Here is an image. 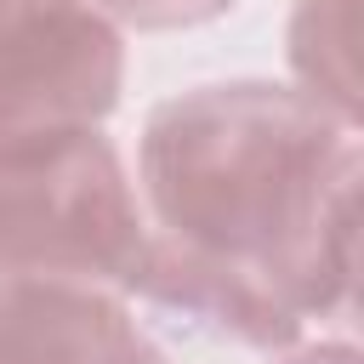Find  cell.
Masks as SVG:
<instances>
[{
    "mask_svg": "<svg viewBox=\"0 0 364 364\" xmlns=\"http://www.w3.org/2000/svg\"><path fill=\"white\" fill-rule=\"evenodd\" d=\"M358 182V119L290 80H205L154 102L136 136V296L256 353L307 341L353 313Z\"/></svg>",
    "mask_w": 364,
    "mask_h": 364,
    "instance_id": "obj_1",
    "label": "cell"
},
{
    "mask_svg": "<svg viewBox=\"0 0 364 364\" xmlns=\"http://www.w3.org/2000/svg\"><path fill=\"white\" fill-rule=\"evenodd\" d=\"M148 210L102 125L0 142V273L136 296Z\"/></svg>",
    "mask_w": 364,
    "mask_h": 364,
    "instance_id": "obj_2",
    "label": "cell"
},
{
    "mask_svg": "<svg viewBox=\"0 0 364 364\" xmlns=\"http://www.w3.org/2000/svg\"><path fill=\"white\" fill-rule=\"evenodd\" d=\"M125 91V28L97 0H0V142L102 125Z\"/></svg>",
    "mask_w": 364,
    "mask_h": 364,
    "instance_id": "obj_3",
    "label": "cell"
},
{
    "mask_svg": "<svg viewBox=\"0 0 364 364\" xmlns=\"http://www.w3.org/2000/svg\"><path fill=\"white\" fill-rule=\"evenodd\" d=\"M0 364H171L131 296L80 279H0Z\"/></svg>",
    "mask_w": 364,
    "mask_h": 364,
    "instance_id": "obj_4",
    "label": "cell"
},
{
    "mask_svg": "<svg viewBox=\"0 0 364 364\" xmlns=\"http://www.w3.org/2000/svg\"><path fill=\"white\" fill-rule=\"evenodd\" d=\"M358 6L353 0H296L284 57H290V85L313 102H324L341 119H358Z\"/></svg>",
    "mask_w": 364,
    "mask_h": 364,
    "instance_id": "obj_5",
    "label": "cell"
},
{
    "mask_svg": "<svg viewBox=\"0 0 364 364\" xmlns=\"http://www.w3.org/2000/svg\"><path fill=\"white\" fill-rule=\"evenodd\" d=\"M125 34H165V28H199L216 23L222 11H233L239 0H97Z\"/></svg>",
    "mask_w": 364,
    "mask_h": 364,
    "instance_id": "obj_6",
    "label": "cell"
},
{
    "mask_svg": "<svg viewBox=\"0 0 364 364\" xmlns=\"http://www.w3.org/2000/svg\"><path fill=\"white\" fill-rule=\"evenodd\" d=\"M267 364H364V358L347 336H330V341H296L284 353H267Z\"/></svg>",
    "mask_w": 364,
    "mask_h": 364,
    "instance_id": "obj_7",
    "label": "cell"
},
{
    "mask_svg": "<svg viewBox=\"0 0 364 364\" xmlns=\"http://www.w3.org/2000/svg\"><path fill=\"white\" fill-rule=\"evenodd\" d=\"M0 279H6V273H0Z\"/></svg>",
    "mask_w": 364,
    "mask_h": 364,
    "instance_id": "obj_8",
    "label": "cell"
}]
</instances>
